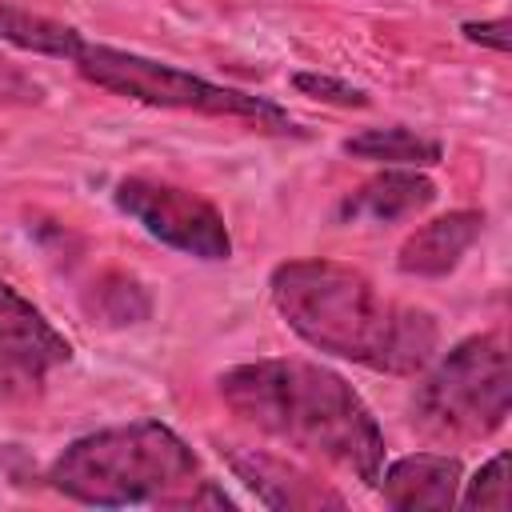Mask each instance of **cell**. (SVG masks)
<instances>
[{"mask_svg": "<svg viewBox=\"0 0 512 512\" xmlns=\"http://www.w3.org/2000/svg\"><path fill=\"white\" fill-rule=\"evenodd\" d=\"M480 232H484V212H476V208L444 212V216L420 224V228L400 244L396 268H400L404 276H424V280L448 276V272L464 260V252L480 240Z\"/></svg>", "mask_w": 512, "mask_h": 512, "instance_id": "10", "label": "cell"}, {"mask_svg": "<svg viewBox=\"0 0 512 512\" xmlns=\"http://www.w3.org/2000/svg\"><path fill=\"white\" fill-rule=\"evenodd\" d=\"M72 360V344L44 312L0 280V404H28L44 392L52 368Z\"/></svg>", "mask_w": 512, "mask_h": 512, "instance_id": "7", "label": "cell"}, {"mask_svg": "<svg viewBox=\"0 0 512 512\" xmlns=\"http://www.w3.org/2000/svg\"><path fill=\"white\" fill-rule=\"evenodd\" d=\"M0 44H12L20 52H32V56H56V60H72L84 44V36L56 20V16H44V12H32V8H20L12 0H0Z\"/></svg>", "mask_w": 512, "mask_h": 512, "instance_id": "12", "label": "cell"}, {"mask_svg": "<svg viewBox=\"0 0 512 512\" xmlns=\"http://www.w3.org/2000/svg\"><path fill=\"white\" fill-rule=\"evenodd\" d=\"M292 84L312 96V100H324V104H336V108H364L368 104V92L364 88H352L336 76H324V72H296Z\"/></svg>", "mask_w": 512, "mask_h": 512, "instance_id": "16", "label": "cell"}, {"mask_svg": "<svg viewBox=\"0 0 512 512\" xmlns=\"http://www.w3.org/2000/svg\"><path fill=\"white\" fill-rule=\"evenodd\" d=\"M76 72L104 88V92H116L124 100H136V104H148V108H172V112H200V116H220V120H248L256 128H268V132H300L296 120L264 100V96H252V92H240V88H228V84H212L196 72H184L176 64H164V60H152V56H140V52H124V48H112V44H80V52L72 56Z\"/></svg>", "mask_w": 512, "mask_h": 512, "instance_id": "5", "label": "cell"}, {"mask_svg": "<svg viewBox=\"0 0 512 512\" xmlns=\"http://www.w3.org/2000/svg\"><path fill=\"white\" fill-rule=\"evenodd\" d=\"M384 504L396 512L416 508H452L460 496V460L448 452H412L380 468Z\"/></svg>", "mask_w": 512, "mask_h": 512, "instance_id": "9", "label": "cell"}, {"mask_svg": "<svg viewBox=\"0 0 512 512\" xmlns=\"http://www.w3.org/2000/svg\"><path fill=\"white\" fill-rule=\"evenodd\" d=\"M436 200V184L416 168H388L372 180H364L356 192L340 200V220H372V224H396L404 216L424 212Z\"/></svg>", "mask_w": 512, "mask_h": 512, "instance_id": "11", "label": "cell"}, {"mask_svg": "<svg viewBox=\"0 0 512 512\" xmlns=\"http://www.w3.org/2000/svg\"><path fill=\"white\" fill-rule=\"evenodd\" d=\"M460 32L472 44H484L492 52H508L512 48V24L504 16H496V20H468V24H460Z\"/></svg>", "mask_w": 512, "mask_h": 512, "instance_id": "17", "label": "cell"}, {"mask_svg": "<svg viewBox=\"0 0 512 512\" xmlns=\"http://www.w3.org/2000/svg\"><path fill=\"white\" fill-rule=\"evenodd\" d=\"M116 208L136 220L152 240L196 256V260H228L232 256V236L224 216L216 212V204H208L204 196L176 188L168 180H152V176H124L112 192Z\"/></svg>", "mask_w": 512, "mask_h": 512, "instance_id": "6", "label": "cell"}, {"mask_svg": "<svg viewBox=\"0 0 512 512\" xmlns=\"http://www.w3.org/2000/svg\"><path fill=\"white\" fill-rule=\"evenodd\" d=\"M228 468L244 480V488L280 512H312V508H344V496L332 492L328 484H320L312 472L296 468L292 460L264 452V448H248V444H224L220 448Z\"/></svg>", "mask_w": 512, "mask_h": 512, "instance_id": "8", "label": "cell"}, {"mask_svg": "<svg viewBox=\"0 0 512 512\" xmlns=\"http://www.w3.org/2000/svg\"><path fill=\"white\" fill-rule=\"evenodd\" d=\"M460 484H464V496H456V504L504 512L508 508V452H496L488 464L476 468L472 480H460Z\"/></svg>", "mask_w": 512, "mask_h": 512, "instance_id": "14", "label": "cell"}, {"mask_svg": "<svg viewBox=\"0 0 512 512\" xmlns=\"http://www.w3.org/2000/svg\"><path fill=\"white\" fill-rule=\"evenodd\" d=\"M4 460H8V448H0V468H4Z\"/></svg>", "mask_w": 512, "mask_h": 512, "instance_id": "18", "label": "cell"}, {"mask_svg": "<svg viewBox=\"0 0 512 512\" xmlns=\"http://www.w3.org/2000/svg\"><path fill=\"white\" fill-rule=\"evenodd\" d=\"M48 484L92 508H232L200 472L196 452L160 420H136L72 440L48 468Z\"/></svg>", "mask_w": 512, "mask_h": 512, "instance_id": "3", "label": "cell"}, {"mask_svg": "<svg viewBox=\"0 0 512 512\" xmlns=\"http://www.w3.org/2000/svg\"><path fill=\"white\" fill-rule=\"evenodd\" d=\"M268 292L284 324L316 352L388 376H412L436 356V316L388 300L360 268L340 260H284L272 268Z\"/></svg>", "mask_w": 512, "mask_h": 512, "instance_id": "1", "label": "cell"}, {"mask_svg": "<svg viewBox=\"0 0 512 512\" xmlns=\"http://www.w3.org/2000/svg\"><path fill=\"white\" fill-rule=\"evenodd\" d=\"M340 148L356 160L392 164V168H432L444 160V144L412 128H368V132L348 136Z\"/></svg>", "mask_w": 512, "mask_h": 512, "instance_id": "13", "label": "cell"}, {"mask_svg": "<svg viewBox=\"0 0 512 512\" xmlns=\"http://www.w3.org/2000/svg\"><path fill=\"white\" fill-rule=\"evenodd\" d=\"M148 308H152L148 292L136 280H128V276L100 280V312H104L108 324H136V320L148 316Z\"/></svg>", "mask_w": 512, "mask_h": 512, "instance_id": "15", "label": "cell"}, {"mask_svg": "<svg viewBox=\"0 0 512 512\" xmlns=\"http://www.w3.org/2000/svg\"><path fill=\"white\" fill-rule=\"evenodd\" d=\"M512 408V368L500 336H468L420 380L412 428L436 444H468L504 428Z\"/></svg>", "mask_w": 512, "mask_h": 512, "instance_id": "4", "label": "cell"}, {"mask_svg": "<svg viewBox=\"0 0 512 512\" xmlns=\"http://www.w3.org/2000/svg\"><path fill=\"white\" fill-rule=\"evenodd\" d=\"M220 400L248 428L320 456L364 484L380 480L384 432L360 392L312 360H252L220 372Z\"/></svg>", "mask_w": 512, "mask_h": 512, "instance_id": "2", "label": "cell"}]
</instances>
